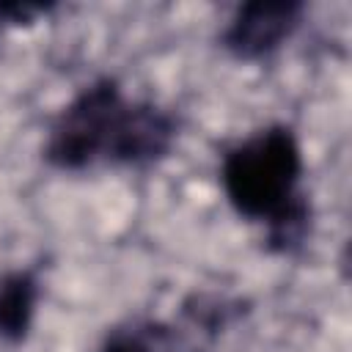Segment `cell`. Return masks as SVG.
Listing matches in <instances>:
<instances>
[{
	"label": "cell",
	"instance_id": "cell-5",
	"mask_svg": "<svg viewBox=\"0 0 352 352\" xmlns=\"http://www.w3.org/2000/svg\"><path fill=\"white\" fill-rule=\"evenodd\" d=\"M38 286L28 272H11L0 278V336L19 341L30 330Z\"/></svg>",
	"mask_w": 352,
	"mask_h": 352
},
{
	"label": "cell",
	"instance_id": "cell-2",
	"mask_svg": "<svg viewBox=\"0 0 352 352\" xmlns=\"http://www.w3.org/2000/svg\"><path fill=\"white\" fill-rule=\"evenodd\" d=\"M124 107L126 102L116 80H96L88 85L58 116L50 132L47 160L58 168H82L99 154H107Z\"/></svg>",
	"mask_w": 352,
	"mask_h": 352
},
{
	"label": "cell",
	"instance_id": "cell-3",
	"mask_svg": "<svg viewBox=\"0 0 352 352\" xmlns=\"http://www.w3.org/2000/svg\"><path fill=\"white\" fill-rule=\"evenodd\" d=\"M302 14V6L294 0H272V3H248L231 19L223 44L245 60L261 58L272 52L294 28Z\"/></svg>",
	"mask_w": 352,
	"mask_h": 352
},
{
	"label": "cell",
	"instance_id": "cell-1",
	"mask_svg": "<svg viewBox=\"0 0 352 352\" xmlns=\"http://www.w3.org/2000/svg\"><path fill=\"white\" fill-rule=\"evenodd\" d=\"M300 146L283 126L258 132L236 146L223 162V184L245 217L272 220L283 206L297 198Z\"/></svg>",
	"mask_w": 352,
	"mask_h": 352
},
{
	"label": "cell",
	"instance_id": "cell-6",
	"mask_svg": "<svg viewBox=\"0 0 352 352\" xmlns=\"http://www.w3.org/2000/svg\"><path fill=\"white\" fill-rule=\"evenodd\" d=\"M102 352H176V338L162 322H135L116 327Z\"/></svg>",
	"mask_w": 352,
	"mask_h": 352
},
{
	"label": "cell",
	"instance_id": "cell-4",
	"mask_svg": "<svg viewBox=\"0 0 352 352\" xmlns=\"http://www.w3.org/2000/svg\"><path fill=\"white\" fill-rule=\"evenodd\" d=\"M173 140V121L151 104H126L107 146V157L129 165L160 160Z\"/></svg>",
	"mask_w": 352,
	"mask_h": 352
}]
</instances>
